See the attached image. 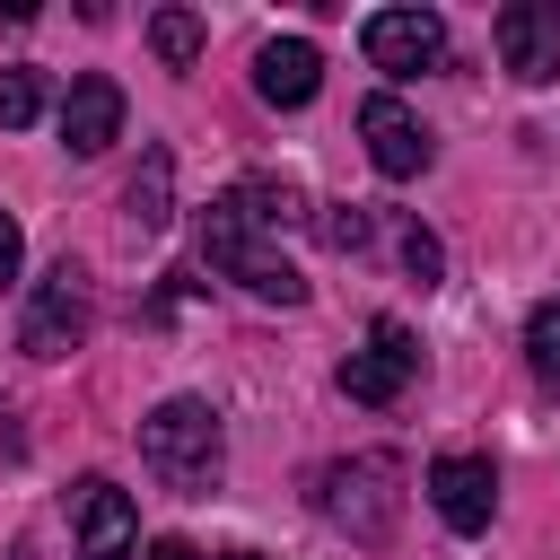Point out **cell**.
I'll use <instances>...</instances> for the list:
<instances>
[{
  "mask_svg": "<svg viewBox=\"0 0 560 560\" xmlns=\"http://www.w3.org/2000/svg\"><path fill=\"white\" fill-rule=\"evenodd\" d=\"M201 262H210L219 280H236L245 298H262V306H306L298 262L262 236V219L245 210V192H219V201L201 210Z\"/></svg>",
  "mask_w": 560,
  "mask_h": 560,
  "instance_id": "1",
  "label": "cell"
},
{
  "mask_svg": "<svg viewBox=\"0 0 560 560\" xmlns=\"http://www.w3.org/2000/svg\"><path fill=\"white\" fill-rule=\"evenodd\" d=\"M140 464L166 481V490H210L219 464H228V429L201 394H166L149 420H140Z\"/></svg>",
  "mask_w": 560,
  "mask_h": 560,
  "instance_id": "2",
  "label": "cell"
},
{
  "mask_svg": "<svg viewBox=\"0 0 560 560\" xmlns=\"http://www.w3.org/2000/svg\"><path fill=\"white\" fill-rule=\"evenodd\" d=\"M315 508H324L332 525H350L359 542H385V534H394V455L324 464V472H315Z\"/></svg>",
  "mask_w": 560,
  "mask_h": 560,
  "instance_id": "3",
  "label": "cell"
},
{
  "mask_svg": "<svg viewBox=\"0 0 560 560\" xmlns=\"http://www.w3.org/2000/svg\"><path fill=\"white\" fill-rule=\"evenodd\" d=\"M79 341H88V271H79V262H52V271L26 289L18 350H26V359H70Z\"/></svg>",
  "mask_w": 560,
  "mask_h": 560,
  "instance_id": "4",
  "label": "cell"
},
{
  "mask_svg": "<svg viewBox=\"0 0 560 560\" xmlns=\"http://www.w3.org/2000/svg\"><path fill=\"white\" fill-rule=\"evenodd\" d=\"M359 44H368V61H376L385 79H420V70L446 61V18H438V9H376V18L359 26Z\"/></svg>",
  "mask_w": 560,
  "mask_h": 560,
  "instance_id": "5",
  "label": "cell"
},
{
  "mask_svg": "<svg viewBox=\"0 0 560 560\" xmlns=\"http://www.w3.org/2000/svg\"><path fill=\"white\" fill-rule=\"evenodd\" d=\"M490 44H499V70L508 79H525V88L560 79V9L551 0H508L499 26H490Z\"/></svg>",
  "mask_w": 560,
  "mask_h": 560,
  "instance_id": "6",
  "label": "cell"
},
{
  "mask_svg": "<svg viewBox=\"0 0 560 560\" xmlns=\"http://www.w3.org/2000/svg\"><path fill=\"white\" fill-rule=\"evenodd\" d=\"M411 368H420L411 332H402L394 315H376V324H368V350H350V359H341V394H350V402H368V411H385V402L411 385Z\"/></svg>",
  "mask_w": 560,
  "mask_h": 560,
  "instance_id": "7",
  "label": "cell"
},
{
  "mask_svg": "<svg viewBox=\"0 0 560 560\" xmlns=\"http://www.w3.org/2000/svg\"><path fill=\"white\" fill-rule=\"evenodd\" d=\"M359 140H368L376 175H394V184H402V175H420V166L438 158V149H429V131L411 122V105H402L394 88H376V96L359 105Z\"/></svg>",
  "mask_w": 560,
  "mask_h": 560,
  "instance_id": "8",
  "label": "cell"
},
{
  "mask_svg": "<svg viewBox=\"0 0 560 560\" xmlns=\"http://www.w3.org/2000/svg\"><path fill=\"white\" fill-rule=\"evenodd\" d=\"M429 508H438L455 534H490V516H499V472H490L481 455H438V464H429Z\"/></svg>",
  "mask_w": 560,
  "mask_h": 560,
  "instance_id": "9",
  "label": "cell"
},
{
  "mask_svg": "<svg viewBox=\"0 0 560 560\" xmlns=\"http://www.w3.org/2000/svg\"><path fill=\"white\" fill-rule=\"evenodd\" d=\"M114 140H122V88L105 70L70 79V96H61V149L70 158H105Z\"/></svg>",
  "mask_w": 560,
  "mask_h": 560,
  "instance_id": "10",
  "label": "cell"
},
{
  "mask_svg": "<svg viewBox=\"0 0 560 560\" xmlns=\"http://www.w3.org/2000/svg\"><path fill=\"white\" fill-rule=\"evenodd\" d=\"M70 516H79V560H131L140 516H131V499H122L105 472H88V481L70 490Z\"/></svg>",
  "mask_w": 560,
  "mask_h": 560,
  "instance_id": "11",
  "label": "cell"
},
{
  "mask_svg": "<svg viewBox=\"0 0 560 560\" xmlns=\"http://www.w3.org/2000/svg\"><path fill=\"white\" fill-rule=\"evenodd\" d=\"M315 88H324V52H315L306 35H271V44L254 52V96H262V105H289V114H298Z\"/></svg>",
  "mask_w": 560,
  "mask_h": 560,
  "instance_id": "12",
  "label": "cell"
},
{
  "mask_svg": "<svg viewBox=\"0 0 560 560\" xmlns=\"http://www.w3.org/2000/svg\"><path fill=\"white\" fill-rule=\"evenodd\" d=\"M131 219H140V228H166V219H175V158H166V149L140 158V175H131Z\"/></svg>",
  "mask_w": 560,
  "mask_h": 560,
  "instance_id": "13",
  "label": "cell"
},
{
  "mask_svg": "<svg viewBox=\"0 0 560 560\" xmlns=\"http://www.w3.org/2000/svg\"><path fill=\"white\" fill-rule=\"evenodd\" d=\"M245 192V210L262 219V236H280V228H306V192L289 184V175H254V184H236Z\"/></svg>",
  "mask_w": 560,
  "mask_h": 560,
  "instance_id": "14",
  "label": "cell"
},
{
  "mask_svg": "<svg viewBox=\"0 0 560 560\" xmlns=\"http://www.w3.org/2000/svg\"><path fill=\"white\" fill-rule=\"evenodd\" d=\"M149 44H158L166 70H192V61H201V18H192V9H158V18H149Z\"/></svg>",
  "mask_w": 560,
  "mask_h": 560,
  "instance_id": "15",
  "label": "cell"
},
{
  "mask_svg": "<svg viewBox=\"0 0 560 560\" xmlns=\"http://www.w3.org/2000/svg\"><path fill=\"white\" fill-rule=\"evenodd\" d=\"M525 368H534L542 385H560V298H542V306L525 315Z\"/></svg>",
  "mask_w": 560,
  "mask_h": 560,
  "instance_id": "16",
  "label": "cell"
},
{
  "mask_svg": "<svg viewBox=\"0 0 560 560\" xmlns=\"http://www.w3.org/2000/svg\"><path fill=\"white\" fill-rule=\"evenodd\" d=\"M44 114V79L35 70H0V131H26Z\"/></svg>",
  "mask_w": 560,
  "mask_h": 560,
  "instance_id": "17",
  "label": "cell"
},
{
  "mask_svg": "<svg viewBox=\"0 0 560 560\" xmlns=\"http://www.w3.org/2000/svg\"><path fill=\"white\" fill-rule=\"evenodd\" d=\"M315 228H324V245H332V254H359V245H368V210H359V201H332Z\"/></svg>",
  "mask_w": 560,
  "mask_h": 560,
  "instance_id": "18",
  "label": "cell"
},
{
  "mask_svg": "<svg viewBox=\"0 0 560 560\" xmlns=\"http://www.w3.org/2000/svg\"><path fill=\"white\" fill-rule=\"evenodd\" d=\"M402 271H411V280H420V289H429V280H438V271H446V245H438V236H429V228H402Z\"/></svg>",
  "mask_w": 560,
  "mask_h": 560,
  "instance_id": "19",
  "label": "cell"
},
{
  "mask_svg": "<svg viewBox=\"0 0 560 560\" xmlns=\"http://www.w3.org/2000/svg\"><path fill=\"white\" fill-rule=\"evenodd\" d=\"M18 271H26V228H18L9 210H0V289H9Z\"/></svg>",
  "mask_w": 560,
  "mask_h": 560,
  "instance_id": "20",
  "label": "cell"
},
{
  "mask_svg": "<svg viewBox=\"0 0 560 560\" xmlns=\"http://www.w3.org/2000/svg\"><path fill=\"white\" fill-rule=\"evenodd\" d=\"M149 560H201V551H192V542H175V534H166V542H149Z\"/></svg>",
  "mask_w": 560,
  "mask_h": 560,
  "instance_id": "21",
  "label": "cell"
},
{
  "mask_svg": "<svg viewBox=\"0 0 560 560\" xmlns=\"http://www.w3.org/2000/svg\"><path fill=\"white\" fill-rule=\"evenodd\" d=\"M219 560H254V551H219Z\"/></svg>",
  "mask_w": 560,
  "mask_h": 560,
  "instance_id": "22",
  "label": "cell"
}]
</instances>
